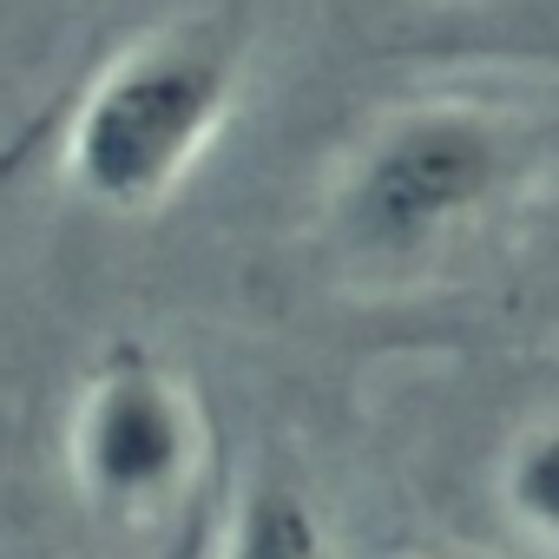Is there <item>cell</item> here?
<instances>
[{"label":"cell","mask_w":559,"mask_h":559,"mask_svg":"<svg viewBox=\"0 0 559 559\" xmlns=\"http://www.w3.org/2000/svg\"><path fill=\"white\" fill-rule=\"evenodd\" d=\"M237 93H243L237 21L198 14L152 27L132 47H119L80 93L60 139V171L86 204L112 217H145L171 204L211 158V145L237 112Z\"/></svg>","instance_id":"obj_1"},{"label":"cell","mask_w":559,"mask_h":559,"mask_svg":"<svg viewBox=\"0 0 559 559\" xmlns=\"http://www.w3.org/2000/svg\"><path fill=\"white\" fill-rule=\"evenodd\" d=\"M539 165L526 119L487 99H415L362 132L330 185V230L362 263H415L493 204H507Z\"/></svg>","instance_id":"obj_2"},{"label":"cell","mask_w":559,"mask_h":559,"mask_svg":"<svg viewBox=\"0 0 559 559\" xmlns=\"http://www.w3.org/2000/svg\"><path fill=\"white\" fill-rule=\"evenodd\" d=\"M67 454H73L80 493L99 513L152 520L198 474V454H204L198 402L152 356H119L86 382Z\"/></svg>","instance_id":"obj_3"},{"label":"cell","mask_w":559,"mask_h":559,"mask_svg":"<svg viewBox=\"0 0 559 559\" xmlns=\"http://www.w3.org/2000/svg\"><path fill=\"white\" fill-rule=\"evenodd\" d=\"M217 559H336V546H330L323 513L290 480H257L237 500V520Z\"/></svg>","instance_id":"obj_4"},{"label":"cell","mask_w":559,"mask_h":559,"mask_svg":"<svg viewBox=\"0 0 559 559\" xmlns=\"http://www.w3.org/2000/svg\"><path fill=\"white\" fill-rule=\"evenodd\" d=\"M500 507L507 520L539 539L546 552H559V415L539 421L500 467Z\"/></svg>","instance_id":"obj_5"}]
</instances>
